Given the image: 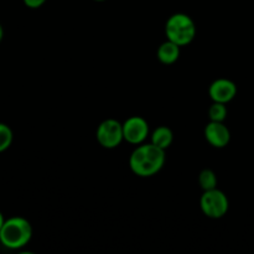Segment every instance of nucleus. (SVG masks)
I'll list each match as a JSON object with an SVG mask.
<instances>
[{
  "label": "nucleus",
  "instance_id": "16",
  "mask_svg": "<svg viewBox=\"0 0 254 254\" xmlns=\"http://www.w3.org/2000/svg\"><path fill=\"white\" fill-rule=\"evenodd\" d=\"M2 37H4V29H2L1 24H0V42L2 41Z\"/></svg>",
  "mask_w": 254,
  "mask_h": 254
},
{
  "label": "nucleus",
  "instance_id": "14",
  "mask_svg": "<svg viewBox=\"0 0 254 254\" xmlns=\"http://www.w3.org/2000/svg\"><path fill=\"white\" fill-rule=\"evenodd\" d=\"M22 1H24V4L26 5L27 7H30V9H39V7L42 6L47 0H22Z\"/></svg>",
  "mask_w": 254,
  "mask_h": 254
},
{
  "label": "nucleus",
  "instance_id": "5",
  "mask_svg": "<svg viewBox=\"0 0 254 254\" xmlns=\"http://www.w3.org/2000/svg\"><path fill=\"white\" fill-rule=\"evenodd\" d=\"M97 140L99 145L106 149H114L124 140L123 124L117 119H106L97 129Z\"/></svg>",
  "mask_w": 254,
  "mask_h": 254
},
{
  "label": "nucleus",
  "instance_id": "15",
  "mask_svg": "<svg viewBox=\"0 0 254 254\" xmlns=\"http://www.w3.org/2000/svg\"><path fill=\"white\" fill-rule=\"evenodd\" d=\"M4 222H5L4 215H2V213L0 212V230H1V227H2V225H4Z\"/></svg>",
  "mask_w": 254,
  "mask_h": 254
},
{
  "label": "nucleus",
  "instance_id": "9",
  "mask_svg": "<svg viewBox=\"0 0 254 254\" xmlns=\"http://www.w3.org/2000/svg\"><path fill=\"white\" fill-rule=\"evenodd\" d=\"M156 55H158V59L161 64H173L180 57V46L176 45L175 42L170 41V40H166L159 46Z\"/></svg>",
  "mask_w": 254,
  "mask_h": 254
},
{
  "label": "nucleus",
  "instance_id": "10",
  "mask_svg": "<svg viewBox=\"0 0 254 254\" xmlns=\"http://www.w3.org/2000/svg\"><path fill=\"white\" fill-rule=\"evenodd\" d=\"M173 140L174 134L168 127H158L151 134V143L159 148L164 149V150H166L173 144Z\"/></svg>",
  "mask_w": 254,
  "mask_h": 254
},
{
  "label": "nucleus",
  "instance_id": "6",
  "mask_svg": "<svg viewBox=\"0 0 254 254\" xmlns=\"http://www.w3.org/2000/svg\"><path fill=\"white\" fill-rule=\"evenodd\" d=\"M124 140L133 145H140L149 135V124L144 118L138 116L130 117L123 123Z\"/></svg>",
  "mask_w": 254,
  "mask_h": 254
},
{
  "label": "nucleus",
  "instance_id": "13",
  "mask_svg": "<svg viewBox=\"0 0 254 254\" xmlns=\"http://www.w3.org/2000/svg\"><path fill=\"white\" fill-rule=\"evenodd\" d=\"M14 134L11 128L4 123H0V153L7 150L12 144Z\"/></svg>",
  "mask_w": 254,
  "mask_h": 254
},
{
  "label": "nucleus",
  "instance_id": "1",
  "mask_svg": "<svg viewBox=\"0 0 254 254\" xmlns=\"http://www.w3.org/2000/svg\"><path fill=\"white\" fill-rule=\"evenodd\" d=\"M165 150L153 143L140 144L134 149L129 158V166L135 175L150 178L156 175L165 164Z\"/></svg>",
  "mask_w": 254,
  "mask_h": 254
},
{
  "label": "nucleus",
  "instance_id": "11",
  "mask_svg": "<svg viewBox=\"0 0 254 254\" xmlns=\"http://www.w3.org/2000/svg\"><path fill=\"white\" fill-rule=\"evenodd\" d=\"M198 183H200L201 189L203 191L213 190V189L217 188V178H216V174L211 169H205V170H202L200 173Z\"/></svg>",
  "mask_w": 254,
  "mask_h": 254
},
{
  "label": "nucleus",
  "instance_id": "7",
  "mask_svg": "<svg viewBox=\"0 0 254 254\" xmlns=\"http://www.w3.org/2000/svg\"><path fill=\"white\" fill-rule=\"evenodd\" d=\"M208 94L213 102L227 104L237 96V86L231 79L218 78L211 83Z\"/></svg>",
  "mask_w": 254,
  "mask_h": 254
},
{
  "label": "nucleus",
  "instance_id": "3",
  "mask_svg": "<svg viewBox=\"0 0 254 254\" xmlns=\"http://www.w3.org/2000/svg\"><path fill=\"white\" fill-rule=\"evenodd\" d=\"M166 39L180 47L188 46L196 36V25L191 16L184 12L171 15L165 24Z\"/></svg>",
  "mask_w": 254,
  "mask_h": 254
},
{
  "label": "nucleus",
  "instance_id": "8",
  "mask_svg": "<svg viewBox=\"0 0 254 254\" xmlns=\"http://www.w3.org/2000/svg\"><path fill=\"white\" fill-rule=\"evenodd\" d=\"M205 138L213 148H225L231 140V133L223 122H212L205 127Z\"/></svg>",
  "mask_w": 254,
  "mask_h": 254
},
{
  "label": "nucleus",
  "instance_id": "12",
  "mask_svg": "<svg viewBox=\"0 0 254 254\" xmlns=\"http://www.w3.org/2000/svg\"><path fill=\"white\" fill-rule=\"evenodd\" d=\"M227 113L226 104L220 103V102H213L212 106L208 109V117L212 122H225V119L227 118Z\"/></svg>",
  "mask_w": 254,
  "mask_h": 254
},
{
  "label": "nucleus",
  "instance_id": "2",
  "mask_svg": "<svg viewBox=\"0 0 254 254\" xmlns=\"http://www.w3.org/2000/svg\"><path fill=\"white\" fill-rule=\"evenodd\" d=\"M32 238L31 223L24 217L5 220L0 230V243L9 250H20Z\"/></svg>",
  "mask_w": 254,
  "mask_h": 254
},
{
  "label": "nucleus",
  "instance_id": "17",
  "mask_svg": "<svg viewBox=\"0 0 254 254\" xmlns=\"http://www.w3.org/2000/svg\"><path fill=\"white\" fill-rule=\"evenodd\" d=\"M96 1H106V0H96Z\"/></svg>",
  "mask_w": 254,
  "mask_h": 254
},
{
  "label": "nucleus",
  "instance_id": "4",
  "mask_svg": "<svg viewBox=\"0 0 254 254\" xmlns=\"http://www.w3.org/2000/svg\"><path fill=\"white\" fill-rule=\"evenodd\" d=\"M200 207L203 215L217 220V218L227 215L228 208H230V201H228L227 195L223 191L216 188L213 190L203 192L200 200Z\"/></svg>",
  "mask_w": 254,
  "mask_h": 254
}]
</instances>
